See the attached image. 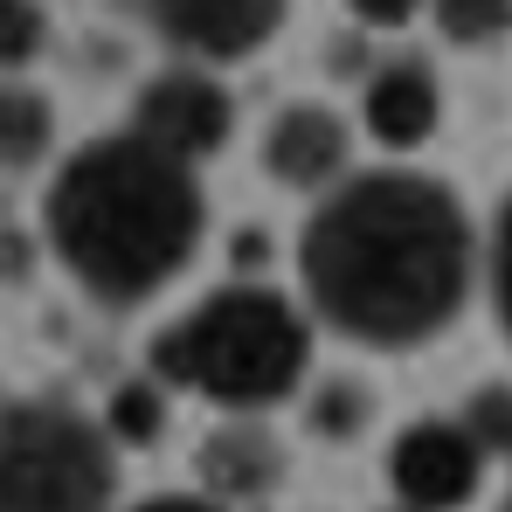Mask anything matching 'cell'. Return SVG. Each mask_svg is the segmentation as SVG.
Instances as JSON below:
<instances>
[{
  "instance_id": "obj_1",
  "label": "cell",
  "mask_w": 512,
  "mask_h": 512,
  "mask_svg": "<svg viewBox=\"0 0 512 512\" xmlns=\"http://www.w3.org/2000/svg\"><path fill=\"white\" fill-rule=\"evenodd\" d=\"M478 229L450 180L416 167L346 173L298 236L305 305L353 346L409 353L457 326L478 284Z\"/></svg>"
},
{
  "instance_id": "obj_2",
  "label": "cell",
  "mask_w": 512,
  "mask_h": 512,
  "mask_svg": "<svg viewBox=\"0 0 512 512\" xmlns=\"http://www.w3.org/2000/svg\"><path fill=\"white\" fill-rule=\"evenodd\" d=\"M42 236L84 298L132 312L173 291L187 263L201 256L208 194L187 160H173L167 146L125 125V132L84 139L56 167L42 201Z\"/></svg>"
},
{
  "instance_id": "obj_3",
  "label": "cell",
  "mask_w": 512,
  "mask_h": 512,
  "mask_svg": "<svg viewBox=\"0 0 512 512\" xmlns=\"http://www.w3.org/2000/svg\"><path fill=\"white\" fill-rule=\"evenodd\" d=\"M305 367H312V326L270 284H222L153 333V381L236 416L298 395Z\"/></svg>"
},
{
  "instance_id": "obj_4",
  "label": "cell",
  "mask_w": 512,
  "mask_h": 512,
  "mask_svg": "<svg viewBox=\"0 0 512 512\" xmlns=\"http://www.w3.org/2000/svg\"><path fill=\"white\" fill-rule=\"evenodd\" d=\"M111 429L63 402L0 409V512H111Z\"/></svg>"
},
{
  "instance_id": "obj_5",
  "label": "cell",
  "mask_w": 512,
  "mask_h": 512,
  "mask_svg": "<svg viewBox=\"0 0 512 512\" xmlns=\"http://www.w3.org/2000/svg\"><path fill=\"white\" fill-rule=\"evenodd\" d=\"M132 132L153 139V146H167L173 160L201 167L208 153L229 146V132H236V104H229V90L215 84L201 63H173V70H160L153 84L139 90V104H132Z\"/></svg>"
},
{
  "instance_id": "obj_6",
  "label": "cell",
  "mask_w": 512,
  "mask_h": 512,
  "mask_svg": "<svg viewBox=\"0 0 512 512\" xmlns=\"http://www.w3.org/2000/svg\"><path fill=\"white\" fill-rule=\"evenodd\" d=\"M485 436L471 423H450V416H429V423L402 429L395 450H388V478H395V499L409 512H450L464 506L485 478Z\"/></svg>"
},
{
  "instance_id": "obj_7",
  "label": "cell",
  "mask_w": 512,
  "mask_h": 512,
  "mask_svg": "<svg viewBox=\"0 0 512 512\" xmlns=\"http://www.w3.org/2000/svg\"><path fill=\"white\" fill-rule=\"evenodd\" d=\"M153 28L167 35L187 63H250L263 56L284 21H291V0H146Z\"/></svg>"
},
{
  "instance_id": "obj_8",
  "label": "cell",
  "mask_w": 512,
  "mask_h": 512,
  "mask_svg": "<svg viewBox=\"0 0 512 512\" xmlns=\"http://www.w3.org/2000/svg\"><path fill=\"white\" fill-rule=\"evenodd\" d=\"M263 173L291 194H333L353 173V125L319 97L284 104L263 125Z\"/></svg>"
},
{
  "instance_id": "obj_9",
  "label": "cell",
  "mask_w": 512,
  "mask_h": 512,
  "mask_svg": "<svg viewBox=\"0 0 512 512\" xmlns=\"http://www.w3.org/2000/svg\"><path fill=\"white\" fill-rule=\"evenodd\" d=\"M436 118H443V90H436V70H429L423 56L381 63V70L367 77V90H360V125H367L381 146H395V153L423 146L429 132H436Z\"/></svg>"
},
{
  "instance_id": "obj_10",
  "label": "cell",
  "mask_w": 512,
  "mask_h": 512,
  "mask_svg": "<svg viewBox=\"0 0 512 512\" xmlns=\"http://www.w3.org/2000/svg\"><path fill=\"white\" fill-rule=\"evenodd\" d=\"M49 146H56V104H49V90L21 84V77H0V173L42 167Z\"/></svg>"
},
{
  "instance_id": "obj_11",
  "label": "cell",
  "mask_w": 512,
  "mask_h": 512,
  "mask_svg": "<svg viewBox=\"0 0 512 512\" xmlns=\"http://www.w3.org/2000/svg\"><path fill=\"white\" fill-rule=\"evenodd\" d=\"M201 471H208L222 492H263V485L277 478V443L263 436V423H229L208 443Z\"/></svg>"
},
{
  "instance_id": "obj_12",
  "label": "cell",
  "mask_w": 512,
  "mask_h": 512,
  "mask_svg": "<svg viewBox=\"0 0 512 512\" xmlns=\"http://www.w3.org/2000/svg\"><path fill=\"white\" fill-rule=\"evenodd\" d=\"M429 21L457 49H492L512 35V0H429Z\"/></svg>"
},
{
  "instance_id": "obj_13",
  "label": "cell",
  "mask_w": 512,
  "mask_h": 512,
  "mask_svg": "<svg viewBox=\"0 0 512 512\" xmlns=\"http://www.w3.org/2000/svg\"><path fill=\"white\" fill-rule=\"evenodd\" d=\"M49 49V7L42 0H0V70H28Z\"/></svg>"
},
{
  "instance_id": "obj_14",
  "label": "cell",
  "mask_w": 512,
  "mask_h": 512,
  "mask_svg": "<svg viewBox=\"0 0 512 512\" xmlns=\"http://www.w3.org/2000/svg\"><path fill=\"white\" fill-rule=\"evenodd\" d=\"M485 284H492V312H499V326H506V340H512V187H506V201H499V215H492Z\"/></svg>"
},
{
  "instance_id": "obj_15",
  "label": "cell",
  "mask_w": 512,
  "mask_h": 512,
  "mask_svg": "<svg viewBox=\"0 0 512 512\" xmlns=\"http://www.w3.org/2000/svg\"><path fill=\"white\" fill-rule=\"evenodd\" d=\"M111 436L153 443V436H160V395H153V388H125V395L111 402Z\"/></svg>"
},
{
  "instance_id": "obj_16",
  "label": "cell",
  "mask_w": 512,
  "mask_h": 512,
  "mask_svg": "<svg viewBox=\"0 0 512 512\" xmlns=\"http://www.w3.org/2000/svg\"><path fill=\"white\" fill-rule=\"evenodd\" d=\"M464 423L485 436V450L512 457V388H485V395L471 402V416H464Z\"/></svg>"
},
{
  "instance_id": "obj_17",
  "label": "cell",
  "mask_w": 512,
  "mask_h": 512,
  "mask_svg": "<svg viewBox=\"0 0 512 512\" xmlns=\"http://www.w3.org/2000/svg\"><path fill=\"white\" fill-rule=\"evenodd\" d=\"M340 7L367 28H409L416 14H429V0H340Z\"/></svg>"
},
{
  "instance_id": "obj_18",
  "label": "cell",
  "mask_w": 512,
  "mask_h": 512,
  "mask_svg": "<svg viewBox=\"0 0 512 512\" xmlns=\"http://www.w3.org/2000/svg\"><path fill=\"white\" fill-rule=\"evenodd\" d=\"M139 512H222V506H208V499H146Z\"/></svg>"
},
{
  "instance_id": "obj_19",
  "label": "cell",
  "mask_w": 512,
  "mask_h": 512,
  "mask_svg": "<svg viewBox=\"0 0 512 512\" xmlns=\"http://www.w3.org/2000/svg\"><path fill=\"white\" fill-rule=\"evenodd\" d=\"M402 512H409V506H402Z\"/></svg>"
},
{
  "instance_id": "obj_20",
  "label": "cell",
  "mask_w": 512,
  "mask_h": 512,
  "mask_svg": "<svg viewBox=\"0 0 512 512\" xmlns=\"http://www.w3.org/2000/svg\"><path fill=\"white\" fill-rule=\"evenodd\" d=\"M506 512H512V506H506Z\"/></svg>"
}]
</instances>
